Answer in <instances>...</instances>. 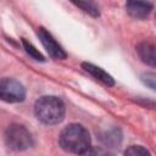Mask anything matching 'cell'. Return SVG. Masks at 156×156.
I'll use <instances>...</instances> for the list:
<instances>
[{
    "instance_id": "obj_4",
    "label": "cell",
    "mask_w": 156,
    "mask_h": 156,
    "mask_svg": "<svg viewBox=\"0 0 156 156\" xmlns=\"http://www.w3.org/2000/svg\"><path fill=\"white\" fill-rule=\"evenodd\" d=\"M26 98L24 87L13 78L0 79V99L6 102H21Z\"/></svg>"
},
{
    "instance_id": "obj_8",
    "label": "cell",
    "mask_w": 156,
    "mask_h": 156,
    "mask_svg": "<svg viewBox=\"0 0 156 156\" xmlns=\"http://www.w3.org/2000/svg\"><path fill=\"white\" fill-rule=\"evenodd\" d=\"M136 51L139 57L141 58L143 62L146 65L155 67L156 65V57H155V45L150 41H141L136 46Z\"/></svg>"
},
{
    "instance_id": "obj_6",
    "label": "cell",
    "mask_w": 156,
    "mask_h": 156,
    "mask_svg": "<svg viewBox=\"0 0 156 156\" xmlns=\"http://www.w3.org/2000/svg\"><path fill=\"white\" fill-rule=\"evenodd\" d=\"M154 5L149 0H127L126 10L133 18L144 20L152 12Z\"/></svg>"
},
{
    "instance_id": "obj_10",
    "label": "cell",
    "mask_w": 156,
    "mask_h": 156,
    "mask_svg": "<svg viewBox=\"0 0 156 156\" xmlns=\"http://www.w3.org/2000/svg\"><path fill=\"white\" fill-rule=\"evenodd\" d=\"M74 5H77L79 9H82L84 12L89 13L93 17H98L100 15L98 6L91 0H71Z\"/></svg>"
},
{
    "instance_id": "obj_9",
    "label": "cell",
    "mask_w": 156,
    "mask_h": 156,
    "mask_svg": "<svg viewBox=\"0 0 156 156\" xmlns=\"http://www.w3.org/2000/svg\"><path fill=\"white\" fill-rule=\"evenodd\" d=\"M101 140L111 146V147H115V146H118L121 144V140H122V135H121V132L118 129H111L108 132H106L102 136H101Z\"/></svg>"
},
{
    "instance_id": "obj_3",
    "label": "cell",
    "mask_w": 156,
    "mask_h": 156,
    "mask_svg": "<svg viewBox=\"0 0 156 156\" xmlns=\"http://www.w3.org/2000/svg\"><path fill=\"white\" fill-rule=\"evenodd\" d=\"M5 143L7 147L15 151H23L33 145L30 132L22 124H11L5 132Z\"/></svg>"
},
{
    "instance_id": "obj_12",
    "label": "cell",
    "mask_w": 156,
    "mask_h": 156,
    "mask_svg": "<svg viewBox=\"0 0 156 156\" xmlns=\"http://www.w3.org/2000/svg\"><path fill=\"white\" fill-rule=\"evenodd\" d=\"M149 154L150 152L140 145H132L124 151V155H130V156H144V155H149Z\"/></svg>"
},
{
    "instance_id": "obj_7",
    "label": "cell",
    "mask_w": 156,
    "mask_h": 156,
    "mask_svg": "<svg viewBox=\"0 0 156 156\" xmlns=\"http://www.w3.org/2000/svg\"><path fill=\"white\" fill-rule=\"evenodd\" d=\"M82 67L84 68L85 72H88V73H89L90 76H93L95 79L100 80L102 84H105V85H107V87L115 85L113 78H112L107 72H105L102 68H100V67H98V66H95V65H93V63H90V62H83V63H82Z\"/></svg>"
},
{
    "instance_id": "obj_1",
    "label": "cell",
    "mask_w": 156,
    "mask_h": 156,
    "mask_svg": "<svg viewBox=\"0 0 156 156\" xmlns=\"http://www.w3.org/2000/svg\"><path fill=\"white\" fill-rule=\"evenodd\" d=\"M60 146L67 152L85 155L90 149L89 132L82 124H68L60 134Z\"/></svg>"
},
{
    "instance_id": "obj_5",
    "label": "cell",
    "mask_w": 156,
    "mask_h": 156,
    "mask_svg": "<svg viewBox=\"0 0 156 156\" xmlns=\"http://www.w3.org/2000/svg\"><path fill=\"white\" fill-rule=\"evenodd\" d=\"M38 37L43 44V46L46 49V51L49 52V55L56 60H63L66 58L67 54L65 52V50L62 49V46L54 39V37L45 29V28H39L38 30Z\"/></svg>"
},
{
    "instance_id": "obj_11",
    "label": "cell",
    "mask_w": 156,
    "mask_h": 156,
    "mask_svg": "<svg viewBox=\"0 0 156 156\" xmlns=\"http://www.w3.org/2000/svg\"><path fill=\"white\" fill-rule=\"evenodd\" d=\"M22 44H23V48H24L26 52H27L30 57H33V58L37 60V61H45V57L41 55V52H40L32 43L27 41L26 39H22Z\"/></svg>"
},
{
    "instance_id": "obj_2",
    "label": "cell",
    "mask_w": 156,
    "mask_h": 156,
    "mask_svg": "<svg viewBox=\"0 0 156 156\" xmlns=\"http://www.w3.org/2000/svg\"><path fill=\"white\" fill-rule=\"evenodd\" d=\"M65 104L57 96H41L34 104V115L44 124H57L65 117Z\"/></svg>"
},
{
    "instance_id": "obj_13",
    "label": "cell",
    "mask_w": 156,
    "mask_h": 156,
    "mask_svg": "<svg viewBox=\"0 0 156 156\" xmlns=\"http://www.w3.org/2000/svg\"><path fill=\"white\" fill-rule=\"evenodd\" d=\"M155 78H156L155 73H151V72L144 73V74L141 76V80H143L147 87H150L151 89H155Z\"/></svg>"
}]
</instances>
